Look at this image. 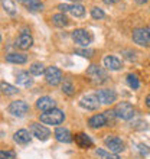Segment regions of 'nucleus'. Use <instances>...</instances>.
<instances>
[{
    "label": "nucleus",
    "mask_w": 150,
    "mask_h": 159,
    "mask_svg": "<svg viewBox=\"0 0 150 159\" xmlns=\"http://www.w3.org/2000/svg\"><path fill=\"white\" fill-rule=\"evenodd\" d=\"M6 61L12 64H25L28 61V58L23 54H9L6 55Z\"/></svg>",
    "instance_id": "22"
},
{
    "label": "nucleus",
    "mask_w": 150,
    "mask_h": 159,
    "mask_svg": "<svg viewBox=\"0 0 150 159\" xmlns=\"http://www.w3.org/2000/svg\"><path fill=\"white\" fill-rule=\"evenodd\" d=\"M17 2L26 6V9L30 12H39L43 9V4H42L41 0H17Z\"/></svg>",
    "instance_id": "18"
},
{
    "label": "nucleus",
    "mask_w": 150,
    "mask_h": 159,
    "mask_svg": "<svg viewBox=\"0 0 150 159\" xmlns=\"http://www.w3.org/2000/svg\"><path fill=\"white\" fill-rule=\"evenodd\" d=\"M72 39L79 46H88L92 42V35L85 29H75L72 32Z\"/></svg>",
    "instance_id": "6"
},
{
    "label": "nucleus",
    "mask_w": 150,
    "mask_h": 159,
    "mask_svg": "<svg viewBox=\"0 0 150 159\" xmlns=\"http://www.w3.org/2000/svg\"><path fill=\"white\" fill-rule=\"evenodd\" d=\"M97 156H100V159H120V156L113 152H105L104 149H97L95 151Z\"/></svg>",
    "instance_id": "26"
},
{
    "label": "nucleus",
    "mask_w": 150,
    "mask_h": 159,
    "mask_svg": "<svg viewBox=\"0 0 150 159\" xmlns=\"http://www.w3.org/2000/svg\"><path fill=\"white\" fill-rule=\"evenodd\" d=\"M108 125V121H107V117H105V114H94L92 117H90V120H88V126L90 127H94V129H97V127H103V126Z\"/></svg>",
    "instance_id": "15"
},
{
    "label": "nucleus",
    "mask_w": 150,
    "mask_h": 159,
    "mask_svg": "<svg viewBox=\"0 0 150 159\" xmlns=\"http://www.w3.org/2000/svg\"><path fill=\"white\" fill-rule=\"evenodd\" d=\"M13 139H15V142L19 143V145H26V143H29V140H30L29 132L25 129L17 130L16 133H15V136H13Z\"/></svg>",
    "instance_id": "20"
},
{
    "label": "nucleus",
    "mask_w": 150,
    "mask_h": 159,
    "mask_svg": "<svg viewBox=\"0 0 150 159\" xmlns=\"http://www.w3.org/2000/svg\"><path fill=\"white\" fill-rule=\"evenodd\" d=\"M127 84H129V87H131L133 90H137L140 87V83H139V78L134 74H129L127 75Z\"/></svg>",
    "instance_id": "29"
},
{
    "label": "nucleus",
    "mask_w": 150,
    "mask_h": 159,
    "mask_svg": "<svg viewBox=\"0 0 150 159\" xmlns=\"http://www.w3.org/2000/svg\"><path fill=\"white\" fill-rule=\"evenodd\" d=\"M149 36H150V26H149Z\"/></svg>",
    "instance_id": "39"
},
{
    "label": "nucleus",
    "mask_w": 150,
    "mask_h": 159,
    "mask_svg": "<svg viewBox=\"0 0 150 159\" xmlns=\"http://www.w3.org/2000/svg\"><path fill=\"white\" fill-rule=\"evenodd\" d=\"M69 2H74V3H78V2H81V0H69Z\"/></svg>",
    "instance_id": "38"
},
{
    "label": "nucleus",
    "mask_w": 150,
    "mask_h": 159,
    "mask_svg": "<svg viewBox=\"0 0 150 159\" xmlns=\"http://www.w3.org/2000/svg\"><path fill=\"white\" fill-rule=\"evenodd\" d=\"M133 42L140 46H150L149 28H137L133 30Z\"/></svg>",
    "instance_id": "5"
},
{
    "label": "nucleus",
    "mask_w": 150,
    "mask_h": 159,
    "mask_svg": "<svg viewBox=\"0 0 150 159\" xmlns=\"http://www.w3.org/2000/svg\"><path fill=\"white\" fill-rule=\"evenodd\" d=\"M45 71L46 70L41 62H33L30 65V74L32 75H42V74H45Z\"/></svg>",
    "instance_id": "27"
},
{
    "label": "nucleus",
    "mask_w": 150,
    "mask_h": 159,
    "mask_svg": "<svg viewBox=\"0 0 150 159\" xmlns=\"http://www.w3.org/2000/svg\"><path fill=\"white\" fill-rule=\"evenodd\" d=\"M87 75L91 78L92 83H97V84H103L107 81V78H108V75H107V72L103 70L101 67H98V65H90L87 70Z\"/></svg>",
    "instance_id": "2"
},
{
    "label": "nucleus",
    "mask_w": 150,
    "mask_h": 159,
    "mask_svg": "<svg viewBox=\"0 0 150 159\" xmlns=\"http://www.w3.org/2000/svg\"><path fill=\"white\" fill-rule=\"evenodd\" d=\"M91 16L94 17V19H103V17L105 16V13L103 12L100 7H94L91 10Z\"/></svg>",
    "instance_id": "31"
},
{
    "label": "nucleus",
    "mask_w": 150,
    "mask_h": 159,
    "mask_svg": "<svg viewBox=\"0 0 150 159\" xmlns=\"http://www.w3.org/2000/svg\"><path fill=\"white\" fill-rule=\"evenodd\" d=\"M52 23L58 28H64V26L68 25V17L64 15V13H56L52 16Z\"/></svg>",
    "instance_id": "23"
},
{
    "label": "nucleus",
    "mask_w": 150,
    "mask_h": 159,
    "mask_svg": "<svg viewBox=\"0 0 150 159\" xmlns=\"http://www.w3.org/2000/svg\"><path fill=\"white\" fill-rule=\"evenodd\" d=\"M30 133L33 134L35 138H38L39 140H46L51 136V132L48 127L39 125V123H32L30 125Z\"/></svg>",
    "instance_id": "11"
},
{
    "label": "nucleus",
    "mask_w": 150,
    "mask_h": 159,
    "mask_svg": "<svg viewBox=\"0 0 150 159\" xmlns=\"http://www.w3.org/2000/svg\"><path fill=\"white\" fill-rule=\"evenodd\" d=\"M58 9L61 10L62 13H69L72 15L74 17H82L85 15V7L81 6V4H59Z\"/></svg>",
    "instance_id": "8"
},
{
    "label": "nucleus",
    "mask_w": 150,
    "mask_h": 159,
    "mask_svg": "<svg viewBox=\"0 0 150 159\" xmlns=\"http://www.w3.org/2000/svg\"><path fill=\"white\" fill-rule=\"evenodd\" d=\"M0 159H16V153L13 151H2L0 152Z\"/></svg>",
    "instance_id": "32"
},
{
    "label": "nucleus",
    "mask_w": 150,
    "mask_h": 159,
    "mask_svg": "<svg viewBox=\"0 0 150 159\" xmlns=\"http://www.w3.org/2000/svg\"><path fill=\"white\" fill-rule=\"evenodd\" d=\"M9 113L16 116V117H23L28 111H29V106L28 103L23 100H16V101H12L9 104Z\"/></svg>",
    "instance_id": "4"
},
{
    "label": "nucleus",
    "mask_w": 150,
    "mask_h": 159,
    "mask_svg": "<svg viewBox=\"0 0 150 159\" xmlns=\"http://www.w3.org/2000/svg\"><path fill=\"white\" fill-rule=\"evenodd\" d=\"M32 43H33V38H32L30 34H28V32H22V34L19 35V38L16 39V46L23 51L29 49L30 46H32Z\"/></svg>",
    "instance_id": "13"
},
{
    "label": "nucleus",
    "mask_w": 150,
    "mask_h": 159,
    "mask_svg": "<svg viewBox=\"0 0 150 159\" xmlns=\"http://www.w3.org/2000/svg\"><path fill=\"white\" fill-rule=\"evenodd\" d=\"M36 107L41 111H51V110L55 109V101L51 98V97H41L39 100L36 101Z\"/></svg>",
    "instance_id": "14"
},
{
    "label": "nucleus",
    "mask_w": 150,
    "mask_h": 159,
    "mask_svg": "<svg viewBox=\"0 0 150 159\" xmlns=\"http://www.w3.org/2000/svg\"><path fill=\"white\" fill-rule=\"evenodd\" d=\"M55 138H56V140L62 143H69L72 140V136L67 127H58L55 130Z\"/></svg>",
    "instance_id": "17"
},
{
    "label": "nucleus",
    "mask_w": 150,
    "mask_h": 159,
    "mask_svg": "<svg viewBox=\"0 0 150 159\" xmlns=\"http://www.w3.org/2000/svg\"><path fill=\"white\" fill-rule=\"evenodd\" d=\"M75 142H77V145H78L79 148H82V149H88V148L92 146V140L88 138L85 133L75 134Z\"/></svg>",
    "instance_id": "19"
},
{
    "label": "nucleus",
    "mask_w": 150,
    "mask_h": 159,
    "mask_svg": "<svg viewBox=\"0 0 150 159\" xmlns=\"http://www.w3.org/2000/svg\"><path fill=\"white\" fill-rule=\"evenodd\" d=\"M104 67L111 70V71H118L121 68V61L114 55H108L104 58Z\"/></svg>",
    "instance_id": "16"
},
{
    "label": "nucleus",
    "mask_w": 150,
    "mask_h": 159,
    "mask_svg": "<svg viewBox=\"0 0 150 159\" xmlns=\"http://www.w3.org/2000/svg\"><path fill=\"white\" fill-rule=\"evenodd\" d=\"M97 97L103 104H113L117 98V94L113 90H98L97 91Z\"/></svg>",
    "instance_id": "12"
},
{
    "label": "nucleus",
    "mask_w": 150,
    "mask_h": 159,
    "mask_svg": "<svg viewBox=\"0 0 150 159\" xmlns=\"http://www.w3.org/2000/svg\"><path fill=\"white\" fill-rule=\"evenodd\" d=\"M45 78L49 85L55 87V85L61 84V81H62V72L56 67H48L45 71Z\"/></svg>",
    "instance_id": "7"
},
{
    "label": "nucleus",
    "mask_w": 150,
    "mask_h": 159,
    "mask_svg": "<svg viewBox=\"0 0 150 159\" xmlns=\"http://www.w3.org/2000/svg\"><path fill=\"white\" fill-rule=\"evenodd\" d=\"M117 2H120V0H104V3L107 4H113V3H117Z\"/></svg>",
    "instance_id": "35"
},
{
    "label": "nucleus",
    "mask_w": 150,
    "mask_h": 159,
    "mask_svg": "<svg viewBox=\"0 0 150 159\" xmlns=\"http://www.w3.org/2000/svg\"><path fill=\"white\" fill-rule=\"evenodd\" d=\"M136 2H137V3H140V4H143V3H146L147 0H136Z\"/></svg>",
    "instance_id": "37"
},
{
    "label": "nucleus",
    "mask_w": 150,
    "mask_h": 159,
    "mask_svg": "<svg viewBox=\"0 0 150 159\" xmlns=\"http://www.w3.org/2000/svg\"><path fill=\"white\" fill-rule=\"evenodd\" d=\"M116 116L123 119V120H130L134 116V107L127 101H121L116 106Z\"/></svg>",
    "instance_id": "3"
},
{
    "label": "nucleus",
    "mask_w": 150,
    "mask_h": 159,
    "mask_svg": "<svg viewBox=\"0 0 150 159\" xmlns=\"http://www.w3.org/2000/svg\"><path fill=\"white\" fill-rule=\"evenodd\" d=\"M104 145L113 153H118V152L124 151V142H123L120 138H117V136H108V138L104 140Z\"/></svg>",
    "instance_id": "9"
},
{
    "label": "nucleus",
    "mask_w": 150,
    "mask_h": 159,
    "mask_svg": "<svg viewBox=\"0 0 150 159\" xmlns=\"http://www.w3.org/2000/svg\"><path fill=\"white\" fill-rule=\"evenodd\" d=\"M75 54L81 55V57H84V58H91L92 55H94V51L84 48V49H77V51H75Z\"/></svg>",
    "instance_id": "30"
},
{
    "label": "nucleus",
    "mask_w": 150,
    "mask_h": 159,
    "mask_svg": "<svg viewBox=\"0 0 150 159\" xmlns=\"http://www.w3.org/2000/svg\"><path fill=\"white\" fill-rule=\"evenodd\" d=\"M137 151L142 153V155H147L149 153V148L146 146V145H143V143H139L137 145Z\"/></svg>",
    "instance_id": "33"
},
{
    "label": "nucleus",
    "mask_w": 150,
    "mask_h": 159,
    "mask_svg": "<svg viewBox=\"0 0 150 159\" xmlns=\"http://www.w3.org/2000/svg\"><path fill=\"white\" fill-rule=\"evenodd\" d=\"M62 91L65 93L67 96H72V94H74V85H72V83H71V80H69V78H65V80H64Z\"/></svg>",
    "instance_id": "28"
},
{
    "label": "nucleus",
    "mask_w": 150,
    "mask_h": 159,
    "mask_svg": "<svg viewBox=\"0 0 150 159\" xmlns=\"http://www.w3.org/2000/svg\"><path fill=\"white\" fill-rule=\"evenodd\" d=\"M65 119V114L64 111L58 109H54L51 111H45V113L41 114V121L45 123V125H61Z\"/></svg>",
    "instance_id": "1"
},
{
    "label": "nucleus",
    "mask_w": 150,
    "mask_h": 159,
    "mask_svg": "<svg viewBox=\"0 0 150 159\" xmlns=\"http://www.w3.org/2000/svg\"><path fill=\"white\" fill-rule=\"evenodd\" d=\"M98 97L97 94H88V96H84L81 100H79V104L81 107L87 110H97L100 107V103H98Z\"/></svg>",
    "instance_id": "10"
},
{
    "label": "nucleus",
    "mask_w": 150,
    "mask_h": 159,
    "mask_svg": "<svg viewBox=\"0 0 150 159\" xmlns=\"http://www.w3.org/2000/svg\"><path fill=\"white\" fill-rule=\"evenodd\" d=\"M146 104H147V107H149V109H150V94L146 97Z\"/></svg>",
    "instance_id": "36"
},
{
    "label": "nucleus",
    "mask_w": 150,
    "mask_h": 159,
    "mask_svg": "<svg viewBox=\"0 0 150 159\" xmlns=\"http://www.w3.org/2000/svg\"><path fill=\"white\" fill-rule=\"evenodd\" d=\"M0 88H2V93H3V94H7V96L16 94L17 93V88L15 87V85H12V84L6 83V81H2V83H0Z\"/></svg>",
    "instance_id": "25"
},
{
    "label": "nucleus",
    "mask_w": 150,
    "mask_h": 159,
    "mask_svg": "<svg viewBox=\"0 0 150 159\" xmlns=\"http://www.w3.org/2000/svg\"><path fill=\"white\" fill-rule=\"evenodd\" d=\"M2 6H3L4 12L7 13L9 16H16V6H15V3H13L12 0H2Z\"/></svg>",
    "instance_id": "24"
},
{
    "label": "nucleus",
    "mask_w": 150,
    "mask_h": 159,
    "mask_svg": "<svg viewBox=\"0 0 150 159\" xmlns=\"http://www.w3.org/2000/svg\"><path fill=\"white\" fill-rule=\"evenodd\" d=\"M16 81L19 85H22V87H30L32 83H33L32 78H30V75H29V72H26V71L19 72L16 77Z\"/></svg>",
    "instance_id": "21"
},
{
    "label": "nucleus",
    "mask_w": 150,
    "mask_h": 159,
    "mask_svg": "<svg viewBox=\"0 0 150 159\" xmlns=\"http://www.w3.org/2000/svg\"><path fill=\"white\" fill-rule=\"evenodd\" d=\"M124 54H127V55H124L127 59H130V61H133V59H136V54L134 52H131V51H123Z\"/></svg>",
    "instance_id": "34"
}]
</instances>
